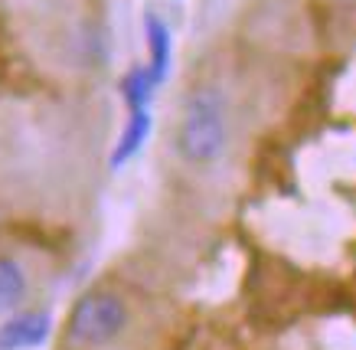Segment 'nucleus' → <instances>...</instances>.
Returning a JSON list of instances; mask_svg holds the SVG:
<instances>
[{"label":"nucleus","instance_id":"obj_7","mask_svg":"<svg viewBox=\"0 0 356 350\" xmlns=\"http://www.w3.org/2000/svg\"><path fill=\"white\" fill-rule=\"evenodd\" d=\"M157 82H154L151 69L147 66H134L124 72V79H121V99H124V105L131 109H151V99L154 92H157Z\"/></svg>","mask_w":356,"mask_h":350},{"label":"nucleus","instance_id":"obj_1","mask_svg":"<svg viewBox=\"0 0 356 350\" xmlns=\"http://www.w3.org/2000/svg\"><path fill=\"white\" fill-rule=\"evenodd\" d=\"M229 141V121H226V99L219 88L200 86L193 88L184 102L180 125L173 148L190 167H209L216 164Z\"/></svg>","mask_w":356,"mask_h":350},{"label":"nucleus","instance_id":"obj_3","mask_svg":"<svg viewBox=\"0 0 356 350\" xmlns=\"http://www.w3.org/2000/svg\"><path fill=\"white\" fill-rule=\"evenodd\" d=\"M53 334L49 311H20L0 324V350H33L43 347Z\"/></svg>","mask_w":356,"mask_h":350},{"label":"nucleus","instance_id":"obj_6","mask_svg":"<svg viewBox=\"0 0 356 350\" xmlns=\"http://www.w3.org/2000/svg\"><path fill=\"white\" fill-rule=\"evenodd\" d=\"M30 292L23 265L10 255H0V315H13Z\"/></svg>","mask_w":356,"mask_h":350},{"label":"nucleus","instance_id":"obj_5","mask_svg":"<svg viewBox=\"0 0 356 350\" xmlns=\"http://www.w3.org/2000/svg\"><path fill=\"white\" fill-rule=\"evenodd\" d=\"M144 36H147V53H151V69L154 82L161 86L167 72H170V30H167V23L157 17V13H147L144 17Z\"/></svg>","mask_w":356,"mask_h":350},{"label":"nucleus","instance_id":"obj_4","mask_svg":"<svg viewBox=\"0 0 356 350\" xmlns=\"http://www.w3.org/2000/svg\"><path fill=\"white\" fill-rule=\"evenodd\" d=\"M151 109H131L128 111V125H124V132H121L118 144H115V151H111V167L118 170L124 167L128 161H134L147 141V134H151Z\"/></svg>","mask_w":356,"mask_h":350},{"label":"nucleus","instance_id":"obj_2","mask_svg":"<svg viewBox=\"0 0 356 350\" xmlns=\"http://www.w3.org/2000/svg\"><path fill=\"white\" fill-rule=\"evenodd\" d=\"M128 328V305L115 292H88L72 305L65 334L82 347H105Z\"/></svg>","mask_w":356,"mask_h":350}]
</instances>
